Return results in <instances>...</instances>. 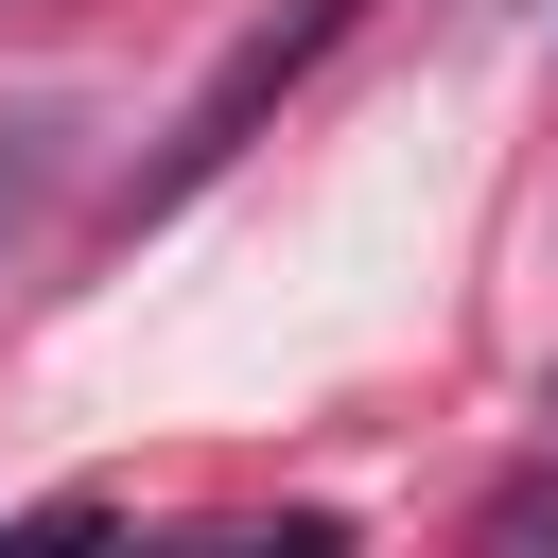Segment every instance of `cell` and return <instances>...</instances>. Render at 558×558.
Returning <instances> with one entry per match:
<instances>
[{"label":"cell","mask_w":558,"mask_h":558,"mask_svg":"<svg viewBox=\"0 0 558 558\" xmlns=\"http://www.w3.org/2000/svg\"><path fill=\"white\" fill-rule=\"evenodd\" d=\"M349 17H366V0H296V17H262V35H244V52L209 70V87H192V122H174V157H157V174L122 192V227H157V209H192V192H209V174L244 157V122H262V105H279V87H296V70H314V52L349 35Z\"/></svg>","instance_id":"6da1fadb"},{"label":"cell","mask_w":558,"mask_h":558,"mask_svg":"<svg viewBox=\"0 0 558 558\" xmlns=\"http://www.w3.org/2000/svg\"><path fill=\"white\" fill-rule=\"evenodd\" d=\"M52 157H70V122H52V105H17V122H0V244L35 227V192H52Z\"/></svg>","instance_id":"7a4b0ae2"}]
</instances>
